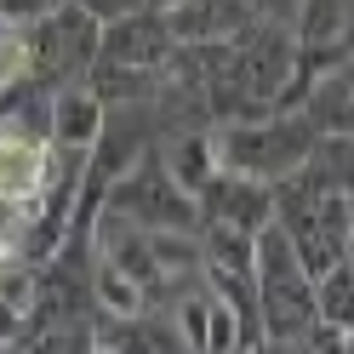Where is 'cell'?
I'll return each instance as SVG.
<instances>
[{
	"label": "cell",
	"instance_id": "cell-1",
	"mask_svg": "<svg viewBox=\"0 0 354 354\" xmlns=\"http://www.w3.org/2000/svg\"><path fill=\"white\" fill-rule=\"evenodd\" d=\"M46 183V154L29 138H6L0 131V201H35Z\"/></svg>",
	"mask_w": 354,
	"mask_h": 354
},
{
	"label": "cell",
	"instance_id": "cell-2",
	"mask_svg": "<svg viewBox=\"0 0 354 354\" xmlns=\"http://www.w3.org/2000/svg\"><path fill=\"white\" fill-rule=\"evenodd\" d=\"M97 120H103V109H97L92 92L57 103V138L69 143V149H92V143H97Z\"/></svg>",
	"mask_w": 354,
	"mask_h": 354
},
{
	"label": "cell",
	"instance_id": "cell-3",
	"mask_svg": "<svg viewBox=\"0 0 354 354\" xmlns=\"http://www.w3.org/2000/svg\"><path fill=\"white\" fill-rule=\"evenodd\" d=\"M240 343V308L223 303V297H206V343L201 354H234Z\"/></svg>",
	"mask_w": 354,
	"mask_h": 354
},
{
	"label": "cell",
	"instance_id": "cell-4",
	"mask_svg": "<svg viewBox=\"0 0 354 354\" xmlns=\"http://www.w3.org/2000/svg\"><path fill=\"white\" fill-rule=\"evenodd\" d=\"M97 297H103V308H109V315L131 320V315L143 308V286H131L120 269H109V263H103V269H97Z\"/></svg>",
	"mask_w": 354,
	"mask_h": 354
},
{
	"label": "cell",
	"instance_id": "cell-5",
	"mask_svg": "<svg viewBox=\"0 0 354 354\" xmlns=\"http://www.w3.org/2000/svg\"><path fill=\"white\" fill-rule=\"evenodd\" d=\"M308 348L315 354H348V326H331V320H308Z\"/></svg>",
	"mask_w": 354,
	"mask_h": 354
},
{
	"label": "cell",
	"instance_id": "cell-6",
	"mask_svg": "<svg viewBox=\"0 0 354 354\" xmlns=\"http://www.w3.org/2000/svg\"><path fill=\"white\" fill-rule=\"evenodd\" d=\"M183 337H189V348L201 354V343H206V297H194V303H183Z\"/></svg>",
	"mask_w": 354,
	"mask_h": 354
},
{
	"label": "cell",
	"instance_id": "cell-7",
	"mask_svg": "<svg viewBox=\"0 0 354 354\" xmlns=\"http://www.w3.org/2000/svg\"><path fill=\"white\" fill-rule=\"evenodd\" d=\"M12 331H17V315H12V308H6V303H0V343H6V337H12Z\"/></svg>",
	"mask_w": 354,
	"mask_h": 354
},
{
	"label": "cell",
	"instance_id": "cell-8",
	"mask_svg": "<svg viewBox=\"0 0 354 354\" xmlns=\"http://www.w3.org/2000/svg\"><path fill=\"white\" fill-rule=\"evenodd\" d=\"M0 354H6V343H0Z\"/></svg>",
	"mask_w": 354,
	"mask_h": 354
}]
</instances>
